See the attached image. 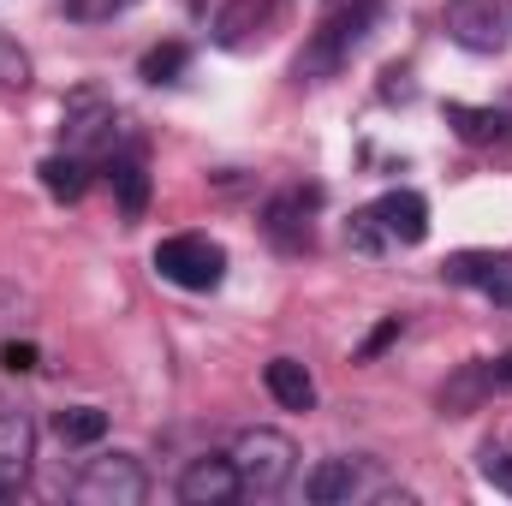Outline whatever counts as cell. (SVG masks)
<instances>
[{
	"instance_id": "cell-1",
	"label": "cell",
	"mask_w": 512,
	"mask_h": 506,
	"mask_svg": "<svg viewBox=\"0 0 512 506\" xmlns=\"http://www.w3.org/2000/svg\"><path fill=\"white\" fill-rule=\"evenodd\" d=\"M227 459H233L245 495H280V489L292 483V471H298V447H292V435H280V429H245Z\"/></svg>"
},
{
	"instance_id": "cell-10",
	"label": "cell",
	"mask_w": 512,
	"mask_h": 506,
	"mask_svg": "<svg viewBox=\"0 0 512 506\" xmlns=\"http://www.w3.org/2000/svg\"><path fill=\"white\" fill-rule=\"evenodd\" d=\"M447 126L459 131L465 143H512L507 108H465V102H447Z\"/></svg>"
},
{
	"instance_id": "cell-11",
	"label": "cell",
	"mask_w": 512,
	"mask_h": 506,
	"mask_svg": "<svg viewBox=\"0 0 512 506\" xmlns=\"http://www.w3.org/2000/svg\"><path fill=\"white\" fill-rule=\"evenodd\" d=\"M262 381H268L274 405H286V411H310V405H316V381H310V370H304L298 358H274V364L262 370Z\"/></svg>"
},
{
	"instance_id": "cell-12",
	"label": "cell",
	"mask_w": 512,
	"mask_h": 506,
	"mask_svg": "<svg viewBox=\"0 0 512 506\" xmlns=\"http://www.w3.org/2000/svg\"><path fill=\"white\" fill-rule=\"evenodd\" d=\"M36 173H42V191L60 197V203H78V197L90 191V167H84V155H48Z\"/></svg>"
},
{
	"instance_id": "cell-6",
	"label": "cell",
	"mask_w": 512,
	"mask_h": 506,
	"mask_svg": "<svg viewBox=\"0 0 512 506\" xmlns=\"http://www.w3.org/2000/svg\"><path fill=\"white\" fill-rule=\"evenodd\" d=\"M239 495H245V483H239L233 459H191L185 477H179V501L185 506H227Z\"/></svg>"
},
{
	"instance_id": "cell-19",
	"label": "cell",
	"mask_w": 512,
	"mask_h": 506,
	"mask_svg": "<svg viewBox=\"0 0 512 506\" xmlns=\"http://www.w3.org/2000/svg\"><path fill=\"white\" fill-rule=\"evenodd\" d=\"M483 477L501 489V495H512V453H501V447H489L483 453Z\"/></svg>"
},
{
	"instance_id": "cell-18",
	"label": "cell",
	"mask_w": 512,
	"mask_h": 506,
	"mask_svg": "<svg viewBox=\"0 0 512 506\" xmlns=\"http://www.w3.org/2000/svg\"><path fill=\"white\" fill-rule=\"evenodd\" d=\"M346 233H352V245H358V251H382V245H387L370 209H364V215H352V227H346Z\"/></svg>"
},
{
	"instance_id": "cell-17",
	"label": "cell",
	"mask_w": 512,
	"mask_h": 506,
	"mask_svg": "<svg viewBox=\"0 0 512 506\" xmlns=\"http://www.w3.org/2000/svg\"><path fill=\"white\" fill-rule=\"evenodd\" d=\"M0 84H6V90H24V84H30V60H24V48L6 42V36H0Z\"/></svg>"
},
{
	"instance_id": "cell-16",
	"label": "cell",
	"mask_w": 512,
	"mask_h": 506,
	"mask_svg": "<svg viewBox=\"0 0 512 506\" xmlns=\"http://www.w3.org/2000/svg\"><path fill=\"white\" fill-rule=\"evenodd\" d=\"M185 60H191V54H185V42H161V48H149V54H143V66H137V72H143L149 84H173V78L185 72Z\"/></svg>"
},
{
	"instance_id": "cell-4",
	"label": "cell",
	"mask_w": 512,
	"mask_h": 506,
	"mask_svg": "<svg viewBox=\"0 0 512 506\" xmlns=\"http://www.w3.org/2000/svg\"><path fill=\"white\" fill-rule=\"evenodd\" d=\"M447 30L471 54H501L507 48V12H501V0H453L447 6Z\"/></svg>"
},
{
	"instance_id": "cell-9",
	"label": "cell",
	"mask_w": 512,
	"mask_h": 506,
	"mask_svg": "<svg viewBox=\"0 0 512 506\" xmlns=\"http://www.w3.org/2000/svg\"><path fill=\"white\" fill-rule=\"evenodd\" d=\"M358 489H364V477H358L352 459H322V465L304 477V495H310L316 506H346Z\"/></svg>"
},
{
	"instance_id": "cell-14",
	"label": "cell",
	"mask_w": 512,
	"mask_h": 506,
	"mask_svg": "<svg viewBox=\"0 0 512 506\" xmlns=\"http://www.w3.org/2000/svg\"><path fill=\"white\" fill-rule=\"evenodd\" d=\"M66 126H72V143H102V137H114V108L96 102V96H78Z\"/></svg>"
},
{
	"instance_id": "cell-8",
	"label": "cell",
	"mask_w": 512,
	"mask_h": 506,
	"mask_svg": "<svg viewBox=\"0 0 512 506\" xmlns=\"http://www.w3.org/2000/svg\"><path fill=\"white\" fill-rule=\"evenodd\" d=\"M310 209H316V191H292V197L268 203V233H274V245L304 251V245H310Z\"/></svg>"
},
{
	"instance_id": "cell-2",
	"label": "cell",
	"mask_w": 512,
	"mask_h": 506,
	"mask_svg": "<svg viewBox=\"0 0 512 506\" xmlns=\"http://www.w3.org/2000/svg\"><path fill=\"white\" fill-rule=\"evenodd\" d=\"M155 274L185 286V292H215L227 280V251L209 233H173L155 245Z\"/></svg>"
},
{
	"instance_id": "cell-3",
	"label": "cell",
	"mask_w": 512,
	"mask_h": 506,
	"mask_svg": "<svg viewBox=\"0 0 512 506\" xmlns=\"http://www.w3.org/2000/svg\"><path fill=\"white\" fill-rule=\"evenodd\" d=\"M78 506H143L149 495V477L131 453H114V459H90L72 483Z\"/></svg>"
},
{
	"instance_id": "cell-15",
	"label": "cell",
	"mask_w": 512,
	"mask_h": 506,
	"mask_svg": "<svg viewBox=\"0 0 512 506\" xmlns=\"http://www.w3.org/2000/svg\"><path fill=\"white\" fill-rule=\"evenodd\" d=\"M54 435L72 441V447H90V441L108 435V411H96V405H72V411L54 417Z\"/></svg>"
},
{
	"instance_id": "cell-23",
	"label": "cell",
	"mask_w": 512,
	"mask_h": 506,
	"mask_svg": "<svg viewBox=\"0 0 512 506\" xmlns=\"http://www.w3.org/2000/svg\"><path fill=\"white\" fill-rule=\"evenodd\" d=\"M120 6H131V0H90L84 12H120Z\"/></svg>"
},
{
	"instance_id": "cell-20",
	"label": "cell",
	"mask_w": 512,
	"mask_h": 506,
	"mask_svg": "<svg viewBox=\"0 0 512 506\" xmlns=\"http://www.w3.org/2000/svg\"><path fill=\"white\" fill-rule=\"evenodd\" d=\"M477 292H489L495 304H512V256H501V262L489 268V280H483Z\"/></svg>"
},
{
	"instance_id": "cell-24",
	"label": "cell",
	"mask_w": 512,
	"mask_h": 506,
	"mask_svg": "<svg viewBox=\"0 0 512 506\" xmlns=\"http://www.w3.org/2000/svg\"><path fill=\"white\" fill-rule=\"evenodd\" d=\"M501 381H512V352H507V358H501Z\"/></svg>"
},
{
	"instance_id": "cell-21",
	"label": "cell",
	"mask_w": 512,
	"mask_h": 506,
	"mask_svg": "<svg viewBox=\"0 0 512 506\" xmlns=\"http://www.w3.org/2000/svg\"><path fill=\"white\" fill-rule=\"evenodd\" d=\"M0 364H6L12 376H24V370H36V346H30V340H6V346H0Z\"/></svg>"
},
{
	"instance_id": "cell-13",
	"label": "cell",
	"mask_w": 512,
	"mask_h": 506,
	"mask_svg": "<svg viewBox=\"0 0 512 506\" xmlns=\"http://www.w3.org/2000/svg\"><path fill=\"white\" fill-rule=\"evenodd\" d=\"M108 185H114L126 221H137V215L149 209V173H143V161H114V167H108Z\"/></svg>"
},
{
	"instance_id": "cell-5",
	"label": "cell",
	"mask_w": 512,
	"mask_h": 506,
	"mask_svg": "<svg viewBox=\"0 0 512 506\" xmlns=\"http://www.w3.org/2000/svg\"><path fill=\"white\" fill-rule=\"evenodd\" d=\"M30 459H36V429L24 411H0V501H12L30 483Z\"/></svg>"
},
{
	"instance_id": "cell-22",
	"label": "cell",
	"mask_w": 512,
	"mask_h": 506,
	"mask_svg": "<svg viewBox=\"0 0 512 506\" xmlns=\"http://www.w3.org/2000/svg\"><path fill=\"white\" fill-rule=\"evenodd\" d=\"M393 334H399V322H382V328L370 334V346H364V352H382V346H387V340H393Z\"/></svg>"
},
{
	"instance_id": "cell-7",
	"label": "cell",
	"mask_w": 512,
	"mask_h": 506,
	"mask_svg": "<svg viewBox=\"0 0 512 506\" xmlns=\"http://www.w3.org/2000/svg\"><path fill=\"white\" fill-rule=\"evenodd\" d=\"M370 215H376L387 245H423L429 239V203L417 191H387L382 203H370Z\"/></svg>"
}]
</instances>
